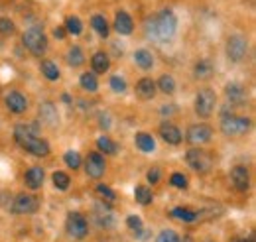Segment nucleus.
<instances>
[{
	"label": "nucleus",
	"mask_w": 256,
	"mask_h": 242,
	"mask_svg": "<svg viewBox=\"0 0 256 242\" xmlns=\"http://www.w3.org/2000/svg\"><path fill=\"white\" fill-rule=\"evenodd\" d=\"M178 32V18L172 10H162L158 14H154L152 18H148L146 22V36L154 42H170Z\"/></svg>",
	"instance_id": "f257e3e1"
},
{
	"label": "nucleus",
	"mask_w": 256,
	"mask_h": 242,
	"mask_svg": "<svg viewBox=\"0 0 256 242\" xmlns=\"http://www.w3.org/2000/svg\"><path fill=\"white\" fill-rule=\"evenodd\" d=\"M38 126L36 124H18L14 128V140L36 158H46L50 154V142L40 138L38 134Z\"/></svg>",
	"instance_id": "f03ea898"
},
{
	"label": "nucleus",
	"mask_w": 256,
	"mask_h": 242,
	"mask_svg": "<svg viewBox=\"0 0 256 242\" xmlns=\"http://www.w3.org/2000/svg\"><path fill=\"white\" fill-rule=\"evenodd\" d=\"M22 44L26 46V50L32 56H42L48 50V38H46V34L40 30V28H30V30L24 32Z\"/></svg>",
	"instance_id": "7ed1b4c3"
},
{
	"label": "nucleus",
	"mask_w": 256,
	"mask_h": 242,
	"mask_svg": "<svg viewBox=\"0 0 256 242\" xmlns=\"http://www.w3.org/2000/svg\"><path fill=\"white\" fill-rule=\"evenodd\" d=\"M217 106V94L213 89H201L195 96V112L201 118H211Z\"/></svg>",
	"instance_id": "20e7f679"
},
{
	"label": "nucleus",
	"mask_w": 256,
	"mask_h": 242,
	"mask_svg": "<svg viewBox=\"0 0 256 242\" xmlns=\"http://www.w3.org/2000/svg\"><path fill=\"white\" fill-rule=\"evenodd\" d=\"M250 128V120L244 116H234V114H223L221 118V130L226 136H242Z\"/></svg>",
	"instance_id": "39448f33"
},
{
	"label": "nucleus",
	"mask_w": 256,
	"mask_h": 242,
	"mask_svg": "<svg viewBox=\"0 0 256 242\" xmlns=\"http://www.w3.org/2000/svg\"><path fill=\"white\" fill-rule=\"evenodd\" d=\"M186 162H188V166L192 168L193 172H197V174H205V172H209L211 166H213L211 156L205 154L203 150H199V148L188 150V154H186Z\"/></svg>",
	"instance_id": "423d86ee"
},
{
	"label": "nucleus",
	"mask_w": 256,
	"mask_h": 242,
	"mask_svg": "<svg viewBox=\"0 0 256 242\" xmlns=\"http://www.w3.org/2000/svg\"><path fill=\"white\" fill-rule=\"evenodd\" d=\"M65 228H67L69 236H73V238H85L87 236V230H89V222H87L85 214H81V212H69L67 214Z\"/></svg>",
	"instance_id": "0eeeda50"
},
{
	"label": "nucleus",
	"mask_w": 256,
	"mask_h": 242,
	"mask_svg": "<svg viewBox=\"0 0 256 242\" xmlns=\"http://www.w3.org/2000/svg\"><path fill=\"white\" fill-rule=\"evenodd\" d=\"M248 54V42L242 36H230L226 42V56L230 61H242Z\"/></svg>",
	"instance_id": "6e6552de"
},
{
	"label": "nucleus",
	"mask_w": 256,
	"mask_h": 242,
	"mask_svg": "<svg viewBox=\"0 0 256 242\" xmlns=\"http://www.w3.org/2000/svg\"><path fill=\"white\" fill-rule=\"evenodd\" d=\"M213 136V128L209 124H192L186 132V138L188 142L193 146H201V144H207Z\"/></svg>",
	"instance_id": "1a4fd4ad"
},
{
	"label": "nucleus",
	"mask_w": 256,
	"mask_h": 242,
	"mask_svg": "<svg viewBox=\"0 0 256 242\" xmlns=\"http://www.w3.org/2000/svg\"><path fill=\"white\" fill-rule=\"evenodd\" d=\"M38 209H40L38 197L28 195V193L16 195V199H14V203H12V212H16V214H34Z\"/></svg>",
	"instance_id": "9d476101"
},
{
	"label": "nucleus",
	"mask_w": 256,
	"mask_h": 242,
	"mask_svg": "<svg viewBox=\"0 0 256 242\" xmlns=\"http://www.w3.org/2000/svg\"><path fill=\"white\" fill-rule=\"evenodd\" d=\"M85 170H87V176L93 178V180H100V178L104 176L106 166H104V158H102L100 152H91V154L87 156V160H85Z\"/></svg>",
	"instance_id": "9b49d317"
},
{
	"label": "nucleus",
	"mask_w": 256,
	"mask_h": 242,
	"mask_svg": "<svg viewBox=\"0 0 256 242\" xmlns=\"http://www.w3.org/2000/svg\"><path fill=\"white\" fill-rule=\"evenodd\" d=\"M230 183H232V187L236 191H248V187H250V174H248V170L242 168V166L232 168L230 170Z\"/></svg>",
	"instance_id": "f8f14e48"
},
{
	"label": "nucleus",
	"mask_w": 256,
	"mask_h": 242,
	"mask_svg": "<svg viewBox=\"0 0 256 242\" xmlns=\"http://www.w3.org/2000/svg\"><path fill=\"white\" fill-rule=\"evenodd\" d=\"M4 102H6L8 110H10V112H16V114L26 112V108H28V98H26L20 91L8 92L6 98H4Z\"/></svg>",
	"instance_id": "ddd939ff"
},
{
	"label": "nucleus",
	"mask_w": 256,
	"mask_h": 242,
	"mask_svg": "<svg viewBox=\"0 0 256 242\" xmlns=\"http://www.w3.org/2000/svg\"><path fill=\"white\" fill-rule=\"evenodd\" d=\"M160 136L164 142H168V144H172V146H178V144L182 142V138H184L182 130H180L176 124H172V122L160 124Z\"/></svg>",
	"instance_id": "4468645a"
},
{
	"label": "nucleus",
	"mask_w": 256,
	"mask_h": 242,
	"mask_svg": "<svg viewBox=\"0 0 256 242\" xmlns=\"http://www.w3.org/2000/svg\"><path fill=\"white\" fill-rule=\"evenodd\" d=\"M38 114H40V120L44 122V124H48V126H56L58 122H60V114H58V108H56V104L54 102H42L40 104V108H38Z\"/></svg>",
	"instance_id": "2eb2a0df"
},
{
	"label": "nucleus",
	"mask_w": 256,
	"mask_h": 242,
	"mask_svg": "<svg viewBox=\"0 0 256 242\" xmlns=\"http://www.w3.org/2000/svg\"><path fill=\"white\" fill-rule=\"evenodd\" d=\"M224 94L228 98V104H244L246 100V89L240 83H228L224 87Z\"/></svg>",
	"instance_id": "dca6fc26"
},
{
	"label": "nucleus",
	"mask_w": 256,
	"mask_h": 242,
	"mask_svg": "<svg viewBox=\"0 0 256 242\" xmlns=\"http://www.w3.org/2000/svg\"><path fill=\"white\" fill-rule=\"evenodd\" d=\"M156 81H152L150 77H142L138 83H136V94L142 98V100H150V98H154V94H156Z\"/></svg>",
	"instance_id": "f3484780"
},
{
	"label": "nucleus",
	"mask_w": 256,
	"mask_h": 242,
	"mask_svg": "<svg viewBox=\"0 0 256 242\" xmlns=\"http://www.w3.org/2000/svg\"><path fill=\"white\" fill-rule=\"evenodd\" d=\"M114 30L118 32L120 36L132 34V30H134V22H132V18H130L128 12H124V10L116 12V16H114Z\"/></svg>",
	"instance_id": "a211bd4d"
},
{
	"label": "nucleus",
	"mask_w": 256,
	"mask_h": 242,
	"mask_svg": "<svg viewBox=\"0 0 256 242\" xmlns=\"http://www.w3.org/2000/svg\"><path fill=\"white\" fill-rule=\"evenodd\" d=\"M95 209H96L95 211L96 224H98L100 228H112V226L116 224V220H114L112 212H110V209H108L106 205H96Z\"/></svg>",
	"instance_id": "6ab92c4d"
},
{
	"label": "nucleus",
	"mask_w": 256,
	"mask_h": 242,
	"mask_svg": "<svg viewBox=\"0 0 256 242\" xmlns=\"http://www.w3.org/2000/svg\"><path fill=\"white\" fill-rule=\"evenodd\" d=\"M44 178H46V174H44V170L42 168H30L26 174H24V183H26V187L28 189H40L42 185H44Z\"/></svg>",
	"instance_id": "aec40b11"
},
{
	"label": "nucleus",
	"mask_w": 256,
	"mask_h": 242,
	"mask_svg": "<svg viewBox=\"0 0 256 242\" xmlns=\"http://www.w3.org/2000/svg\"><path fill=\"white\" fill-rule=\"evenodd\" d=\"M134 142H136V148L140 152H144V154H150V152L156 150V140L146 132H138Z\"/></svg>",
	"instance_id": "412c9836"
},
{
	"label": "nucleus",
	"mask_w": 256,
	"mask_h": 242,
	"mask_svg": "<svg viewBox=\"0 0 256 242\" xmlns=\"http://www.w3.org/2000/svg\"><path fill=\"white\" fill-rule=\"evenodd\" d=\"M195 77L197 79H201V81H205V79H211L213 77V73H215V67H213V63L209 60H199L195 63Z\"/></svg>",
	"instance_id": "4be33fe9"
},
{
	"label": "nucleus",
	"mask_w": 256,
	"mask_h": 242,
	"mask_svg": "<svg viewBox=\"0 0 256 242\" xmlns=\"http://www.w3.org/2000/svg\"><path fill=\"white\" fill-rule=\"evenodd\" d=\"M91 67H93V73H106L108 67H110V60L104 52H96L95 56L91 58Z\"/></svg>",
	"instance_id": "5701e85b"
},
{
	"label": "nucleus",
	"mask_w": 256,
	"mask_h": 242,
	"mask_svg": "<svg viewBox=\"0 0 256 242\" xmlns=\"http://www.w3.org/2000/svg\"><path fill=\"white\" fill-rule=\"evenodd\" d=\"M134 61H136V65H138L140 69H144V71L152 69V65H154V58H152V54H150L148 50H136V52H134Z\"/></svg>",
	"instance_id": "b1692460"
},
{
	"label": "nucleus",
	"mask_w": 256,
	"mask_h": 242,
	"mask_svg": "<svg viewBox=\"0 0 256 242\" xmlns=\"http://www.w3.org/2000/svg\"><path fill=\"white\" fill-rule=\"evenodd\" d=\"M40 69H42V75H44L46 79H50V81H58V79H60V75H62V73H60V67H58L52 60L42 61Z\"/></svg>",
	"instance_id": "393cba45"
},
{
	"label": "nucleus",
	"mask_w": 256,
	"mask_h": 242,
	"mask_svg": "<svg viewBox=\"0 0 256 242\" xmlns=\"http://www.w3.org/2000/svg\"><path fill=\"white\" fill-rule=\"evenodd\" d=\"M67 63H69L71 67H81V65L85 63L83 50H81L79 46H73V48H69V52H67Z\"/></svg>",
	"instance_id": "a878e982"
},
{
	"label": "nucleus",
	"mask_w": 256,
	"mask_h": 242,
	"mask_svg": "<svg viewBox=\"0 0 256 242\" xmlns=\"http://www.w3.org/2000/svg\"><path fill=\"white\" fill-rule=\"evenodd\" d=\"M134 199H136L140 205H150L152 199H154V193H152V189H148V187H144V185H138V187L134 189Z\"/></svg>",
	"instance_id": "bb28decb"
},
{
	"label": "nucleus",
	"mask_w": 256,
	"mask_h": 242,
	"mask_svg": "<svg viewBox=\"0 0 256 242\" xmlns=\"http://www.w3.org/2000/svg\"><path fill=\"white\" fill-rule=\"evenodd\" d=\"M170 214H172L174 218H180V220H186V222L197 220V212L192 211V209H186V207H176V209L170 211Z\"/></svg>",
	"instance_id": "cd10ccee"
},
{
	"label": "nucleus",
	"mask_w": 256,
	"mask_h": 242,
	"mask_svg": "<svg viewBox=\"0 0 256 242\" xmlns=\"http://www.w3.org/2000/svg\"><path fill=\"white\" fill-rule=\"evenodd\" d=\"M156 89H160L164 94H172L176 91V79L172 75H162L156 83Z\"/></svg>",
	"instance_id": "c85d7f7f"
},
{
	"label": "nucleus",
	"mask_w": 256,
	"mask_h": 242,
	"mask_svg": "<svg viewBox=\"0 0 256 242\" xmlns=\"http://www.w3.org/2000/svg\"><path fill=\"white\" fill-rule=\"evenodd\" d=\"M91 26L95 28L96 34H98L100 38H108V24H106V18H104V16L95 14V16L91 18Z\"/></svg>",
	"instance_id": "c756f323"
},
{
	"label": "nucleus",
	"mask_w": 256,
	"mask_h": 242,
	"mask_svg": "<svg viewBox=\"0 0 256 242\" xmlns=\"http://www.w3.org/2000/svg\"><path fill=\"white\" fill-rule=\"evenodd\" d=\"M79 83H81V87H83L85 91H89V92H95L96 89H98V81H96L95 73H83L81 79H79Z\"/></svg>",
	"instance_id": "7c9ffc66"
},
{
	"label": "nucleus",
	"mask_w": 256,
	"mask_h": 242,
	"mask_svg": "<svg viewBox=\"0 0 256 242\" xmlns=\"http://www.w3.org/2000/svg\"><path fill=\"white\" fill-rule=\"evenodd\" d=\"M96 148L100 152H104V154H108V156H114L116 154V144L110 140V138H106V136H100L98 140H96Z\"/></svg>",
	"instance_id": "2f4dec72"
},
{
	"label": "nucleus",
	"mask_w": 256,
	"mask_h": 242,
	"mask_svg": "<svg viewBox=\"0 0 256 242\" xmlns=\"http://www.w3.org/2000/svg\"><path fill=\"white\" fill-rule=\"evenodd\" d=\"M65 30L69 32V34H73V36H79L83 32V24H81V20L77 16H69L65 20Z\"/></svg>",
	"instance_id": "473e14b6"
},
{
	"label": "nucleus",
	"mask_w": 256,
	"mask_h": 242,
	"mask_svg": "<svg viewBox=\"0 0 256 242\" xmlns=\"http://www.w3.org/2000/svg\"><path fill=\"white\" fill-rule=\"evenodd\" d=\"M64 162L67 164V168H71V170H79L81 168V156L77 152H65Z\"/></svg>",
	"instance_id": "72a5a7b5"
},
{
	"label": "nucleus",
	"mask_w": 256,
	"mask_h": 242,
	"mask_svg": "<svg viewBox=\"0 0 256 242\" xmlns=\"http://www.w3.org/2000/svg\"><path fill=\"white\" fill-rule=\"evenodd\" d=\"M52 180H54V185H56L58 189H62V191H65V189L69 187V183H71L69 176L64 174V172H56V174L52 176Z\"/></svg>",
	"instance_id": "f704fd0d"
},
{
	"label": "nucleus",
	"mask_w": 256,
	"mask_h": 242,
	"mask_svg": "<svg viewBox=\"0 0 256 242\" xmlns=\"http://www.w3.org/2000/svg\"><path fill=\"white\" fill-rule=\"evenodd\" d=\"M108 85H110V89H112L114 92L126 91V81H124L120 75H112V77H110V81H108Z\"/></svg>",
	"instance_id": "c9c22d12"
},
{
	"label": "nucleus",
	"mask_w": 256,
	"mask_h": 242,
	"mask_svg": "<svg viewBox=\"0 0 256 242\" xmlns=\"http://www.w3.org/2000/svg\"><path fill=\"white\" fill-rule=\"evenodd\" d=\"M180 234L176 232V230H162L160 234H158V238L156 242H180Z\"/></svg>",
	"instance_id": "e433bc0d"
},
{
	"label": "nucleus",
	"mask_w": 256,
	"mask_h": 242,
	"mask_svg": "<svg viewBox=\"0 0 256 242\" xmlns=\"http://www.w3.org/2000/svg\"><path fill=\"white\" fill-rule=\"evenodd\" d=\"M170 183L174 185V187H178V189H186L188 187V178L184 176V174H172V178H170Z\"/></svg>",
	"instance_id": "4c0bfd02"
},
{
	"label": "nucleus",
	"mask_w": 256,
	"mask_h": 242,
	"mask_svg": "<svg viewBox=\"0 0 256 242\" xmlns=\"http://www.w3.org/2000/svg\"><path fill=\"white\" fill-rule=\"evenodd\" d=\"M96 193L102 197V199H106V201H114L116 199V195H114V191L110 189V187H106V185H96Z\"/></svg>",
	"instance_id": "58836bf2"
},
{
	"label": "nucleus",
	"mask_w": 256,
	"mask_h": 242,
	"mask_svg": "<svg viewBox=\"0 0 256 242\" xmlns=\"http://www.w3.org/2000/svg\"><path fill=\"white\" fill-rule=\"evenodd\" d=\"M14 32V22L10 18H0V34L10 36Z\"/></svg>",
	"instance_id": "ea45409f"
},
{
	"label": "nucleus",
	"mask_w": 256,
	"mask_h": 242,
	"mask_svg": "<svg viewBox=\"0 0 256 242\" xmlns=\"http://www.w3.org/2000/svg\"><path fill=\"white\" fill-rule=\"evenodd\" d=\"M126 224H128V228H130V230H136V232H140V230H142V218H140V216H134V214H132V216H128Z\"/></svg>",
	"instance_id": "a19ab883"
},
{
	"label": "nucleus",
	"mask_w": 256,
	"mask_h": 242,
	"mask_svg": "<svg viewBox=\"0 0 256 242\" xmlns=\"http://www.w3.org/2000/svg\"><path fill=\"white\" fill-rule=\"evenodd\" d=\"M160 178H162L160 168H152V170L148 172V182L152 183V185H156V183L160 182Z\"/></svg>",
	"instance_id": "79ce46f5"
},
{
	"label": "nucleus",
	"mask_w": 256,
	"mask_h": 242,
	"mask_svg": "<svg viewBox=\"0 0 256 242\" xmlns=\"http://www.w3.org/2000/svg\"><path fill=\"white\" fill-rule=\"evenodd\" d=\"M65 28H56V30H54V36H56V38H58V40H65Z\"/></svg>",
	"instance_id": "37998d69"
},
{
	"label": "nucleus",
	"mask_w": 256,
	"mask_h": 242,
	"mask_svg": "<svg viewBox=\"0 0 256 242\" xmlns=\"http://www.w3.org/2000/svg\"><path fill=\"white\" fill-rule=\"evenodd\" d=\"M100 126H102V128H108V126H110L108 114H100Z\"/></svg>",
	"instance_id": "c03bdc74"
},
{
	"label": "nucleus",
	"mask_w": 256,
	"mask_h": 242,
	"mask_svg": "<svg viewBox=\"0 0 256 242\" xmlns=\"http://www.w3.org/2000/svg\"><path fill=\"white\" fill-rule=\"evenodd\" d=\"M234 242H254V238H236Z\"/></svg>",
	"instance_id": "a18cd8bd"
},
{
	"label": "nucleus",
	"mask_w": 256,
	"mask_h": 242,
	"mask_svg": "<svg viewBox=\"0 0 256 242\" xmlns=\"http://www.w3.org/2000/svg\"><path fill=\"white\" fill-rule=\"evenodd\" d=\"M180 242H193L192 236H184V240H180Z\"/></svg>",
	"instance_id": "49530a36"
},
{
	"label": "nucleus",
	"mask_w": 256,
	"mask_h": 242,
	"mask_svg": "<svg viewBox=\"0 0 256 242\" xmlns=\"http://www.w3.org/2000/svg\"><path fill=\"white\" fill-rule=\"evenodd\" d=\"M205 242H215V240H205Z\"/></svg>",
	"instance_id": "de8ad7c7"
}]
</instances>
